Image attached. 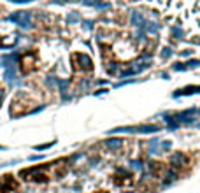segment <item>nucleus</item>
I'll use <instances>...</instances> for the list:
<instances>
[{"mask_svg": "<svg viewBox=\"0 0 200 193\" xmlns=\"http://www.w3.org/2000/svg\"><path fill=\"white\" fill-rule=\"evenodd\" d=\"M65 165L67 160H56L51 163H40V165H32L26 169L19 170L21 179L28 181V183H47L53 177H61L65 172Z\"/></svg>", "mask_w": 200, "mask_h": 193, "instance_id": "obj_1", "label": "nucleus"}, {"mask_svg": "<svg viewBox=\"0 0 200 193\" xmlns=\"http://www.w3.org/2000/svg\"><path fill=\"white\" fill-rule=\"evenodd\" d=\"M35 109H37V105H35L33 98H32L28 93L19 91V93L11 100V109H9V112H11V116L18 118V116L26 114V112H32V111H35Z\"/></svg>", "mask_w": 200, "mask_h": 193, "instance_id": "obj_2", "label": "nucleus"}, {"mask_svg": "<svg viewBox=\"0 0 200 193\" xmlns=\"http://www.w3.org/2000/svg\"><path fill=\"white\" fill-rule=\"evenodd\" d=\"M18 63H19V70L23 74H30V72H33L39 67V56H37V53L33 49H30V51H25L19 56Z\"/></svg>", "mask_w": 200, "mask_h": 193, "instance_id": "obj_3", "label": "nucleus"}, {"mask_svg": "<svg viewBox=\"0 0 200 193\" xmlns=\"http://www.w3.org/2000/svg\"><path fill=\"white\" fill-rule=\"evenodd\" d=\"M72 63H74V70H81V72H90L93 69V62L88 54L84 53H74L72 54Z\"/></svg>", "mask_w": 200, "mask_h": 193, "instance_id": "obj_4", "label": "nucleus"}, {"mask_svg": "<svg viewBox=\"0 0 200 193\" xmlns=\"http://www.w3.org/2000/svg\"><path fill=\"white\" fill-rule=\"evenodd\" d=\"M19 190V181L12 174H4L0 176V193H12Z\"/></svg>", "mask_w": 200, "mask_h": 193, "instance_id": "obj_5", "label": "nucleus"}, {"mask_svg": "<svg viewBox=\"0 0 200 193\" xmlns=\"http://www.w3.org/2000/svg\"><path fill=\"white\" fill-rule=\"evenodd\" d=\"M169 162H170V165H172V167H176V169H181V167H184V165L188 163V158H186V155H184V153H181V151H176L174 155H170Z\"/></svg>", "mask_w": 200, "mask_h": 193, "instance_id": "obj_6", "label": "nucleus"}, {"mask_svg": "<svg viewBox=\"0 0 200 193\" xmlns=\"http://www.w3.org/2000/svg\"><path fill=\"white\" fill-rule=\"evenodd\" d=\"M195 93H200V84H190V86H184L183 90H176L172 93L174 98H179L183 95H195Z\"/></svg>", "mask_w": 200, "mask_h": 193, "instance_id": "obj_7", "label": "nucleus"}, {"mask_svg": "<svg viewBox=\"0 0 200 193\" xmlns=\"http://www.w3.org/2000/svg\"><path fill=\"white\" fill-rule=\"evenodd\" d=\"M160 132L158 125H139L135 127V134H156Z\"/></svg>", "mask_w": 200, "mask_h": 193, "instance_id": "obj_8", "label": "nucleus"}, {"mask_svg": "<svg viewBox=\"0 0 200 193\" xmlns=\"http://www.w3.org/2000/svg\"><path fill=\"white\" fill-rule=\"evenodd\" d=\"M104 146H105L107 149H111V151H116V149H119V148L123 146V139H116V137L105 139V141H104Z\"/></svg>", "mask_w": 200, "mask_h": 193, "instance_id": "obj_9", "label": "nucleus"}, {"mask_svg": "<svg viewBox=\"0 0 200 193\" xmlns=\"http://www.w3.org/2000/svg\"><path fill=\"white\" fill-rule=\"evenodd\" d=\"M130 21H132V25H134V26H137V28H141V26L144 25V18H142V14H141L139 11H132Z\"/></svg>", "mask_w": 200, "mask_h": 193, "instance_id": "obj_10", "label": "nucleus"}, {"mask_svg": "<svg viewBox=\"0 0 200 193\" xmlns=\"http://www.w3.org/2000/svg\"><path fill=\"white\" fill-rule=\"evenodd\" d=\"M142 30H144L146 33H156V32L160 30V23H155V21H144Z\"/></svg>", "mask_w": 200, "mask_h": 193, "instance_id": "obj_11", "label": "nucleus"}, {"mask_svg": "<svg viewBox=\"0 0 200 193\" xmlns=\"http://www.w3.org/2000/svg\"><path fill=\"white\" fill-rule=\"evenodd\" d=\"M177 179V174L176 172H172V170H169V172H165V181H163V186H169L170 183H174Z\"/></svg>", "mask_w": 200, "mask_h": 193, "instance_id": "obj_12", "label": "nucleus"}, {"mask_svg": "<svg viewBox=\"0 0 200 193\" xmlns=\"http://www.w3.org/2000/svg\"><path fill=\"white\" fill-rule=\"evenodd\" d=\"M160 144V139H153V141H149V148H148V153L149 155H155V153H158V149H156V146Z\"/></svg>", "mask_w": 200, "mask_h": 193, "instance_id": "obj_13", "label": "nucleus"}, {"mask_svg": "<svg viewBox=\"0 0 200 193\" xmlns=\"http://www.w3.org/2000/svg\"><path fill=\"white\" fill-rule=\"evenodd\" d=\"M183 35H184V32H183L181 26H174V28H172V37H176V39H183Z\"/></svg>", "mask_w": 200, "mask_h": 193, "instance_id": "obj_14", "label": "nucleus"}, {"mask_svg": "<svg viewBox=\"0 0 200 193\" xmlns=\"http://www.w3.org/2000/svg\"><path fill=\"white\" fill-rule=\"evenodd\" d=\"M172 69H174L176 72H184V70H188V67H186L184 63H181V62H176V63L172 65Z\"/></svg>", "mask_w": 200, "mask_h": 193, "instance_id": "obj_15", "label": "nucleus"}, {"mask_svg": "<svg viewBox=\"0 0 200 193\" xmlns=\"http://www.w3.org/2000/svg\"><path fill=\"white\" fill-rule=\"evenodd\" d=\"M130 169L142 170V169H144V165H142V162H141V160H132V162H130Z\"/></svg>", "mask_w": 200, "mask_h": 193, "instance_id": "obj_16", "label": "nucleus"}, {"mask_svg": "<svg viewBox=\"0 0 200 193\" xmlns=\"http://www.w3.org/2000/svg\"><path fill=\"white\" fill-rule=\"evenodd\" d=\"M184 65H186L188 69H197V67H200V60H195V58H192V60H188Z\"/></svg>", "mask_w": 200, "mask_h": 193, "instance_id": "obj_17", "label": "nucleus"}, {"mask_svg": "<svg viewBox=\"0 0 200 193\" xmlns=\"http://www.w3.org/2000/svg\"><path fill=\"white\" fill-rule=\"evenodd\" d=\"M172 53H174V51H172L170 47H163V49H162V58H163V60H169V58L172 56Z\"/></svg>", "mask_w": 200, "mask_h": 193, "instance_id": "obj_18", "label": "nucleus"}, {"mask_svg": "<svg viewBox=\"0 0 200 193\" xmlns=\"http://www.w3.org/2000/svg\"><path fill=\"white\" fill-rule=\"evenodd\" d=\"M132 83H135V79H125V81L118 83V84H116V88H121V86H127V84H132Z\"/></svg>", "mask_w": 200, "mask_h": 193, "instance_id": "obj_19", "label": "nucleus"}, {"mask_svg": "<svg viewBox=\"0 0 200 193\" xmlns=\"http://www.w3.org/2000/svg\"><path fill=\"white\" fill-rule=\"evenodd\" d=\"M192 54H193L192 49H184V51H181V56H184V58H190Z\"/></svg>", "mask_w": 200, "mask_h": 193, "instance_id": "obj_20", "label": "nucleus"}, {"mask_svg": "<svg viewBox=\"0 0 200 193\" xmlns=\"http://www.w3.org/2000/svg\"><path fill=\"white\" fill-rule=\"evenodd\" d=\"M162 148L169 149V148H172V142H170V141H163V142H162Z\"/></svg>", "mask_w": 200, "mask_h": 193, "instance_id": "obj_21", "label": "nucleus"}, {"mask_svg": "<svg viewBox=\"0 0 200 193\" xmlns=\"http://www.w3.org/2000/svg\"><path fill=\"white\" fill-rule=\"evenodd\" d=\"M2 100H4V86L0 83V105H2Z\"/></svg>", "mask_w": 200, "mask_h": 193, "instance_id": "obj_22", "label": "nucleus"}, {"mask_svg": "<svg viewBox=\"0 0 200 193\" xmlns=\"http://www.w3.org/2000/svg\"><path fill=\"white\" fill-rule=\"evenodd\" d=\"M160 76H162V79H169V74H167V72H162Z\"/></svg>", "mask_w": 200, "mask_h": 193, "instance_id": "obj_23", "label": "nucleus"}, {"mask_svg": "<svg viewBox=\"0 0 200 193\" xmlns=\"http://www.w3.org/2000/svg\"><path fill=\"white\" fill-rule=\"evenodd\" d=\"M102 93H107V90H98V91H97L95 95H102Z\"/></svg>", "mask_w": 200, "mask_h": 193, "instance_id": "obj_24", "label": "nucleus"}, {"mask_svg": "<svg viewBox=\"0 0 200 193\" xmlns=\"http://www.w3.org/2000/svg\"><path fill=\"white\" fill-rule=\"evenodd\" d=\"M2 12H4V7H2V5H0V16H2Z\"/></svg>", "mask_w": 200, "mask_h": 193, "instance_id": "obj_25", "label": "nucleus"}, {"mask_svg": "<svg viewBox=\"0 0 200 193\" xmlns=\"http://www.w3.org/2000/svg\"><path fill=\"white\" fill-rule=\"evenodd\" d=\"M2 44H4V39H2V35H0V46H2Z\"/></svg>", "mask_w": 200, "mask_h": 193, "instance_id": "obj_26", "label": "nucleus"}, {"mask_svg": "<svg viewBox=\"0 0 200 193\" xmlns=\"http://www.w3.org/2000/svg\"><path fill=\"white\" fill-rule=\"evenodd\" d=\"M197 112H199V114H200V109H197Z\"/></svg>", "mask_w": 200, "mask_h": 193, "instance_id": "obj_27", "label": "nucleus"}, {"mask_svg": "<svg viewBox=\"0 0 200 193\" xmlns=\"http://www.w3.org/2000/svg\"><path fill=\"white\" fill-rule=\"evenodd\" d=\"M125 193H134V192H125Z\"/></svg>", "mask_w": 200, "mask_h": 193, "instance_id": "obj_28", "label": "nucleus"}, {"mask_svg": "<svg viewBox=\"0 0 200 193\" xmlns=\"http://www.w3.org/2000/svg\"><path fill=\"white\" fill-rule=\"evenodd\" d=\"M97 193H102V192H97Z\"/></svg>", "mask_w": 200, "mask_h": 193, "instance_id": "obj_29", "label": "nucleus"}]
</instances>
